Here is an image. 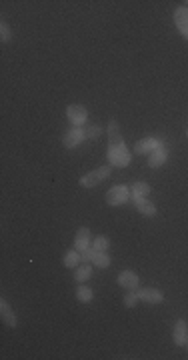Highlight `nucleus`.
I'll return each instance as SVG.
<instances>
[{"instance_id": "obj_17", "label": "nucleus", "mask_w": 188, "mask_h": 360, "mask_svg": "<svg viewBox=\"0 0 188 360\" xmlns=\"http://www.w3.org/2000/svg\"><path fill=\"white\" fill-rule=\"evenodd\" d=\"M166 158H168V152L164 148H160V150L152 152V156L148 160V166L150 168H158V166H162V162H166Z\"/></svg>"}, {"instance_id": "obj_4", "label": "nucleus", "mask_w": 188, "mask_h": 360, "mask_svg": "<svg viewBox=\"0 0 188 360\" xmlns=\"http://www.w3.org/2000/svg\"><path fill=\"white\" fill-rule=\"evenodd\" d=\"M66 116H68V120H70L72 126L82 128V124H86L88 110H86V106H82V104H68V108H66Z\"/></svg>"}, {"instance_id": "obj_10", "label": "nucleus", "mask_w": 188, "mask_h": 360, "mask_svg": "<svg viewBox=\"0 0 188 360\" xmlns=\"http://www.w3.org/2000/svg\"><path fill=\"white\" fill-rule=\"evenodd\" d=\"M116 280H118V284H120L122 288H126V290H138V288H140V280H138V274H136L134 270H122Z\"/></svg>"}, {"instance_id": "obj_2", "label": "nucleus", "mask_w": 188, "mask_h": 360, "mask_svg": "<svg viewBox=\"0 0 188 360\" xmlns=\"http://www.w3.org/2000/svg\"><path fill=\"white\" fill-rule=\"evenodd\" d=\"M110 164H106V166H100V168H96V170H92V172H88V174H84V176H80L78 180V184L82 186V188H92V186H98V184H102L104 180L110 176Z\"/></svg>"}, {"instance_id": "obj_1", "label": "nucleus", "mask_w": 188, "mask_h": 360, "mask_svg": "<svg viewBox=\"0 0 188 360\" xmlns=\"http://www.w3.org/2000/svg\"><path fill=\"white\" fill-rule=\"evenodd\" d=\"M132 160V154L126 150V144L124 140L122 142H116V144H108V162L118 166V168H124L128 166Z\"/></svg>"}, {"instance_id": "obj_23", "label": "nucleus", "mask_w": 188, "mask_h": 360, "mask_svg": "<svg viewBox=\"0 0 188 360\" xmlns=\"http://www.w3.org/2000/svg\"><path fill=\"white\" fill-rule=\"evenodd\" d=\"M0 40L2 42H10L12 40V30H10V26H8V22H0Z\"/></svg>"}, {"instance_id": "obj_6", "label": "nucleus", "mask_w": 188, "mask_h": 360, "mask_svg": "<svg viewBox=\"0 0 188 360\" xmlns=\"http://www.w3.org/2000/svg\"><path fill=\"white\" fill-rule=\"evenodd\" d=\"M172 340L176 346H186L188 342V322L184 318H176L172 326Z\"/></svg>"}, {"instance_id": "obj_12", "label": "nucleus", "mask_w": 188, "mask_h": 360, "mask_svg": "<svg viewBox=\"0 0 188 360\" xmlns=\"http://www.w3.org/2000/svg\"><path fill=\"white\" fill-rule=\"evenodd\" d=\"M90 246H92V240H90V228L82 226V228L76 232V236H74V248H76L78 252H82V250H86V248H90Z\"/></svg>"}, {"instance_id": "obj_20", "label": "nucleus", "mask_w": 188, "mask_h": 360, "mask_svg": "<svg viewBox=\"0 0 188 360\" xmlns=\"http://www.w3.org/2000/svg\"><path fill=\"white\" fill-rule=\"evenodd\" d=\"M110 262L112 260H110V256L106 252H96L94 258H92V266H96V268H108Z\"/></svg>"}, {"instance_id": "obj_25", "label": "nucleus", "mask_w": 188, "mask_h": 360, "mask_svg": "<svg viewBox=\"0 0 188 360\" xmlns=\"http://www.w3.org/2000/svg\"><path fill=\"white\" fill-rule=\"evenodd\" d=\"M94 254H96V250H94V248H92V246H90V248H86V250H82V252H80V256H82V260H84V262H90V260H92V258H94Z\"/></svg>"}, {"instance_id": "obj_26", "label": "nucleus", "mask_w": 188, "mask_h": 360, "mask_svg": "<svg viewBox=\"0 0 188 360\" xmlns=\"http://www.w3.org/2000/svg\"><path fill=\"white\" fill-rule=\"evenodd\" d=\"M186 350H188V342H186Z\"/></svg>"}, {"instance_id": "obj_14", "label": "nucleus", "mask_w": 188, "mask_h": 360, "mask_svg": "<svg viewBox=\"0 0 188 360\" xmlns=\"http://www.w3.org/2000/svg\"><path fill=\"white\" fill-rule=\"evenodd\" d=\"M90 278H92V266H90V264H80L78 268H74V280H76V282L84 284V282L90 280Z\"/></svg>"}, {"instance_id": "obj_28", "label": "nucleus", "mask_w": 188, "mask_h": 360, "mask_svg": "<svg viewBox=\"0 0 188 360\" xmlns=\"http://www.w3.org/2000/svg\"><path fill=\"white\" fill-rule=\"evenodd\" d=\"M186 4H188V2H186Z\"/></svg>"}, {"instance_id": "obj_9", "label": "nucleus", "mask_w": 188, "mask_h": 360, "mask_svg": "<svg viewBox=\"0 0 188 360\" xmlns=\"http://www.w3.org/2000/svg\"><path fill=\"white\" fill-rule=\"evenodd\" d=\"M130 198L134 200V206H136V210H138L140 214H144V216H156V204H152L146 196H138V194H132V192H130Z\"/></svg>"}, {"instance_id": "obj_7", "label": "nucleus", "mask_w": 188, "mask_h": 360, "mask_svg": "<svg viewBox=\"0 0 188 360\" xmlns=\"http://www.w3.org/2000/svg\"><path fill=\"white\" fill-rule=\"evenodd\" d=\"M84 140H86V130L76 128V126H72V130H68V132L62 136V144H64L66 148H76V146L82 144Z\"/></svg>"}, {"instance_id": "obj_18", "label": "nucleus", "mask_w": 188, "mask_h": 360, "mask_svg": "<svg viewBox=\"0 0 188 360\" xmlns=\"http://www.w3.org/2000/svg\"><path fill=\"white\" fill-rule=\"evenodd\" d=\"M116 142H122V136H120V126L116 120H112L108 124V144H116Z\"/></svg>"}, {"instance_id": "obj_27", "label": "nucleus", "mask_w": 188, "mask_h": 360, "mask_svg": "<svg viewBox=\"0 0 188 360\" xmlns=\"http://www.w3.org/2000/svg\"><path fill=\"white\" fill-rule=\"evenodd\" d=\"M186 136H188V130H186Z\"/></svg>"}, {"instance_id": "obj_13", "label": "nucleus", "mask_w": 188, "mask_h": 360, "mask_svg": "<svg viewBox=\"0 0 188 360\" xmlns=\"http://www.w3.org/2000/svg\"><path fill=\"white\" fill-rule=\"evenodd\" d=\"M0 316H2V322H4L6 326H10V328H16V326H18V318H16V314L12 312L10 304H8L4 298L0 300Z\"/></svg>"}, {"instance_id": "obj_5", "label": "nucleus", "mask_w": 188, "mask_h": 360, "mask_svg": "<svg viewBox=\"0 0 188 360\" xmlns=\"http://www.w3.org/2000/svg\"><path fill=\"white\" fill-rule=\"evenodd\" d=\"M164 148V142L160 138H154V136H148V138H142L134 144V152L136 154H150V152H156Z\"/></svg>"}, {"instance_id": "obj_3", "label": "nucleus", "mask_w": 188, "mask_h": 360, "mask_svg": "<svg viewBox=\"0 0 188 360\" xmlns=\"http://www.w3.org/2000/svg\"><path fill=\"white\" fill-rule=\"evenodd\" d=\"M130 198V188L126 184H116L106 192V204L108 206H122Z\"/></svg>"}, {"instance_id": "obj_22", "label": "nucleus", "mask_w": 188, "mask_h": 360, "mask_svg": "<svg viewBox=\"0 0 188 360\" xmlns=\"http://www.w3.org/2000/svg\"><path fill=\"white\" fill-rule=\"evenodd\" d=\"M138 302H140V298H138V292H136V290H128V292L124 294V306H126V308H134Z\"/></svg>"}, {"instance_id": "obj_15", "label": "nucleus", "mask_w": 188, "mask_h": 360, "mask_svg": "<svg viewBox=\"0 0 188 360\" xmlns=\"http://www.w3.org/2000/svg\"><path fill=\"white\" fill-rule=\"evenodd\" d=\"M80 262H82V256H80V252L76 248H72V250H68L64 254V266L66 268H78Z\"/></svg>"}, {"instance_id": "obj_24", "label": "nucleus", "mask_w": 188, "mask_h": 360, "mask_svg": "<svg viewBox=\"0 0 188 360\" xmlns=\"http://www.w3.org/2000/svg\"><path fill=\"white\" fill-rule=\"evenodd\" d=\"M102 134V126L100 124H92V126H88V130H86V138H98Z\"/></svg>"}, {"instance_id": "obj_21", "label": "nucleus", "mask_w": 188, "mask_h": 360, "mask_svg": "<svg viewBox=\"0 0 188 360\" xmlns=\"http://www.w3.org/2000/svg\"><path fill=\"white\" fill-rule=\"evenodd\" d=\"M150 184H146V182H134L132 186H130V192L132 194H138V196H148L150 194Z\"/></svg>"}, {"instance_id": "obj_11", "label": "nucleus", "mask_w": 188, "mask_h": 360, "mask_svg": "<svg viewBox=\"0 0 188 360\" xmlns=\"http://www.w3.org/2000/svg\"><path fill=\"white\" fill-rule=\"evenodd\" d=\"M174 24L180 30V34L188 40V6H178L174 10Z\"/></svg>"}, {"instance_id": "obj_8", "label": "nucleus", "mask_w": 188, "mask_h": 360, "mask_svg": "<svg viewBox=\"0 0 188 360\" xmlns=\"http://www.w3.org/2000/svg\"><path fill=\"white\" fill-rule=\"evenodd\" d=\"M138 298L146 304H162L164 302V292L158 288H138Z\"/></svg>"}, {"instance_id": "obj_19", "label": "nucleus", "mask_w": 188, "mask_h": 360, "mask_svg": "<svg viewBox=\"0 0 188 360\" xmlns=\"http://www.w3.org/2000/svg\"><path fill=\"white\" fill-rule=\"evenodd\" d=\"M108 246H110L108 236H104V234L94 236V240H92V248H94L96 252H106V250H108Z\"/></svg>"}, {"instance_id": "obj_16", "label": "nucleus", "mask_w": 188, "mask_h": 360, "mask_svg": "<svg viewBox=\"0 0 188 360\" xmlns=\"http://www.w3.org/2000/svg\"><path fill=\"white\" fill-rule=\"evenodd\" d=\"M92 298H94L92 288H88V286H84V284H80V286L76 288V300H78V302L88 304V302H92Z\"/></svg>"}]
</instances>
